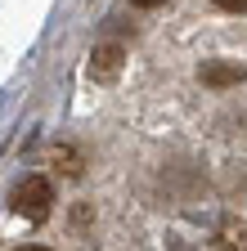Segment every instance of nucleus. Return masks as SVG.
I'll return each mask as SVG.
<instances>
[{
    "label": "nucleus",
    "mask_w": 247,
    "mask_h": 251,
    "mask_svg": "<svg viewBox=\"0 0 247 251\" xmlns=\"http://www.w3.org/2000/svg\"><path fill=\"white\" fill-rule=\"evenodd\" d=\"M14 211L23 220H50V211H54V188H50V179L45 175H27L14 188Z\"/></svg>",
    "instance_id": "f257e3e1"
},
{
    "label": "nucleus",
    "mask_w": 247,
    "mask_h": 251,
    "mask_svg": "<svg viewBox=\"0 0 247 251\" xmlns=\"http://www.w3.org/2000/svg\"><path fill=\"white\" fill-rule=\"evenodd\" d=\"M121 72V45H99L95 58H90V76L95 81H112Z\"/></svg>",
    "instance_id": "f03ea898"
},
{
    "label": "nucleus",
    "mask_w": 247,
    "mask_h": 251,
    "mask_svg": "<svg viewBox=\"0 0 247 251\" xmlns=\"http://www.w3.org/2000/svg\"><path fill=\"white\" fill-rule=\"evenodd\" d=\"M202 81H207V85H229V81H243V68H229V63H211V68H202Z\"/></svg>",
    "instance_id": "7ed1b4c3"
},
{
    "label": "nucleus",
    "mask_w": 247,
    "mask_h": 251,
    "mask_svg": "<svg viewBox=\"0 0 247 251\" xmlns=\"http://www.w3.org/2000/svg\"><path fill=\"white\" fill-rule=\"evenodd\" d=\"M216 9H225V14H247V0H211Z\"/></svg>",
    "instance_id": "20e7f679"
},
{
    "label": "nucleus",
    "mask_w": 247,
    "mask_h": 251,
    "mask_svg": "<svg viewBox=\"0 0 247 251\" xmlns=\"http://www.w3.org/2000/svg\"><path fill=\"white\" fill-rule=\"evenodd\" d=\"M14 251H54V247H45V242H23V247H14Z\"/></svg>",
    "instance_id": "39448f33"
},
{
    "label": "nucleus",
    "mask_w": 247,
    "mask_h": 251,
    "mask_svg": "<svg viewBox=\"0 0 247 251\" xmlns=\"http://www.w3.org/2000/svg\"><path fill=\"white\" fill-rule=\"evenodd\" d=\"M131 5H139V9H158L162 0H131Z\"/></svg>",
    "instance_id": "423d86ee"
}]
</instances>
